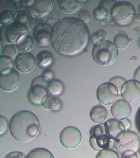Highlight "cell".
Wrapping results in <instances>:
<instances>
[{
    "label": "cell",
    "instance_id": "cell-1",
    "mask_svg": "<svg viewBox=\"0 0 140 158\" xmlns=\"http://www.w3.org/2000/svg\"><path fill=\"white\" fill-rule=\"evenodd\" d=\"M53 28L51 44L63 56H78L87 48L89 40L88 29L79 18L66 17L61 19Z\"/></svg>",
    "mask_w": 140,
    "mask_h": 158
},
{
    "label": "cell",
    "instance_id": "cell-2",
    "mask_svg": "<svg viewBox=\"0 0 140 158\" xmlns=\"http://www.w3.org/2000/svg\"><path fill=\"white\" fill-rule=\"evenodd\" d=\"M121 121L110 119L93 126L90 131L89 143L96 151L114 150L126 132Z\"/></svg>",
    "mask_w": 140,
    "mask_h": 158
},
{
    "label": "cell",
    "instance_id": "cell-3",
    "mask_svg": "<svg viewBox=\"0 0 140 158\" xmlns=\"http://www.w3.org/2000/svg\"><path fill=\"white\" fill-rule=\"evenodd\" d=\"M12 136L19 141L30 142L38 136L40 122L37 116L29 110H20L15 113L9 122Z\"/></svg>",
    "mask_w": 140,
    "mask_h": 158
},
{
    "label": "cell",
    "instance_id": "cell-4",
    "mask_svg": "<svg viewBox=\"0 0 140 158\" xmlns=\"http://www.w3.org/2000/svg\"><path fill=\"white\" fill-rule=\"evenodd\" d=\"M119 52L114 43L105 40L95 44L92 50V56L97 64L111 66L114 64L118 58Z\"/></svg>",
    "mask_w": 140,
    "mask_h": 158
},
{
    "label": "cell",
    "instance_id": "cell-5",
    "mask_svg": "<svg viewBox=\"0 0 140 158\" xmlns=\"http://www.w3.org/2000/svg\"><path fill=\"white\" fill-rule=\"evenodd\" d=\"M136 16L134 6L127 2H118L112 12V18L116 24L120 27L130 25Z\"/></svg>",
    "mask_w": 140,
    "mask_h": 158
},
{
    "label": "cell",
    "instance_id": "cell-6",
    "mask_svg": "<svg viewBox=\"0 0 140 158\" xmlns=\"http://www.w3.org/2000/svg\"><path fill=\"white\" fill-rule=\"evenodd\" d=\"M97 97L101 104L113 105L119 97V89L111 82L103 83L97 89Z\"/></svg>",
    "mask_w": 140,
    "mask_h": 158
},
{
    "label": "cell",
    "instance_id": "cell-7",
    "mask_svg": "<svg viewBox=\"0 0 140 158\" xmlns=\"http://www.w3.org/2000/svg\"><path fill=\"white\" fill-rule=\"evenodd\" d=\"M54 28L49 23H41L36 25L33 30V38L39 46L45 47L52 44Z\"/></svg>",
    "mask_w": 140,
    "mask_h": 158
},
{
    "label": "cell",
    "instance_id": "cell-8",
    "mask_svg": "<svg viewBox=\"0 0 140 158\" xmlns=\"http://www.w3.org/2000/svg\"><path fill=\"white\" fill-rule=\"evenodd\" d=\"M53 0H26L25 1L28 12L36 18L47 15L52 10Z\"/></svg>",
    "mask_w": 140,
    "mask_h": 158
},
{
    "label": "cell",
    "instance_id": "cell-9",
    "mask_svg": "<svg viewBox=\"0 0 140 158\" xmlns=\"http://www.w3.org/2000/svg\"><path fill=\"white\" fill-rule=\"evenodd\" d=\"M20 83V76L12 68H6L0 72V88L5 91H12L18 88Z\"/></svg>",
    "mask_w": 140,
    "mask_h": 158
},
{
    "label": "cell",
    "instance_id": "cell-10",
    "mask_svg": "<svg viewBox=\"0 0 140 158\" xmlns=\"http://www.w3.org/2000/svg\"><path fill=\"white\" fill-rule=\"evenodd\" d=\"M82 140L80 131L73 126H68L61 131L60 141L64 147L69 149L79 146Z\"/></svg>",
    "mask_w": 140,
    "mask_h": 158
},
{
    "label": "cell",
    "instance_id": "cell-11",
    "mask_svg": "<svg viewBox=\"0 0 140 158\" xmlns=\"http://www.w3.org/2000/svg\"><path fill=\"white\" fill-rule=\"evenodd\" d=\"M121 94L129 104H136L140 101V82L134 79L126 81L121 88Z\"/></svg>",
    "mask_w": 140,
    "mask_h": 158
},
{
    "label": "cell",
    "instance_id": "cell-12",
    "mask_svg": "<svg viewBox=\"0 0 140 158\" xmlns=\"http://www.w3.org/2000/svg\"><path fill=\"white\" fill-rule=\"evenodd\" d=\"M18 14L16 2L14 0H1L0 2V23L1 25L13 23Z\"/></svg>",
    "mask_w": 140,
    "mask_h": 158
},
{
    "label": "cell",
    "instance_id": "cell-13",
    "mask_svg": "<svg viewBox=\"0 0 140 158\" xmlns=\"http://www.w3.org/2000/svg\"><path fill=\"white\" fill-rule=\"evenodd\" d=\"M116 149L121 154L126 151L137 152L140 149V138L133 132L126 131Z\"/></svg>",
    "mask_w": 140,
    "mask_h": 158
},
{
    "label": "cell",
    "instance_id": "cell-14",
    "mask_svg": "<svg viewBox=\"0 0 140 158\" xmlns=\"http://www.w3.org/2000/svg\"><path fill=\"white\" fill-rule=\"evenodd\" d=\"M50 81V79L43 75L37 76L33 79L29 91L34 95L40 98H43L49 94L48 87Z\"/></svg>",
    "mask_w": 140,
    "mask_h": 158
},
{
    "label": "cell",
    "instance_id": "cell-15",
    "mask_svg": "<svg viewBox=\"0 0 140 158\" xmlns=\"http://www.w3.org/2000/svg\"><path fill=\"white\" fill-rule=\"evenodd\" d=\"M15 64L19 72L28 73L34 69L36 61L34 56L31 53H21L15 57Z\"/></svg>",
    "mask_w": 140,
    "mask_h": 158
},
{
    "label": "cell",
    "instance_id": "cell-16",
    "mask_svg": "<svg viewBox=\"0 0 140 158\" xmlns=\"http://www.w3.org/2000/svg\"><path fill=\"white\" fill-rule=\"evenodd\" d=\"M19 37V30L14 22L9 25H1L0 27L1 43L10 44L17 41Z\"/></svg>",
    "mask_w": 140,
    "mask_h": 158
},
{
    "label": "cell",
    "instance_id": "cell-17",
    "mask_svg": "<svg viewBox=\"0 0 140 158\" xmlns=\"http://www.w3.org/2000/svg\"><path fill=\"white\" fill-rule=\"evenodd\" d=\"M132 108L129 102L124 100H118L113 105L111 113L116 120L123 121L130 116Z\"/></svg>",
    "mask_w": 140,
    "mask_h": 158
},
{
    "label": "cell",
    "instance_id": "cell-18",
    "mask_svg": "<svg viewBox=\"0 0 140 158\" xmlns=\"http://www.w3.org/2000/svg\"><path fill=\"white\" fill-rule=\"evenodd\" d=\"M14 24L16 25L21 32H26L33 28L35 21L32 15L24 10H19L14 21Z\"/></svg>",
    "mask_w": 140,
    "mask_h": 158
},
{
    "label": "cell",
    "instance_id": "cell-19",
    "mask_svg": "<svg viewBox=\"0 0 140 158\" xmlns=\"http://www.w3.org/2000/svg\"><path fill=\"white\" fill-rule=\"evenodd\" d=\"M58 5L60 10L67 14H73L79 11L85 1L77 0H58Z\"/></svg>",
    "mask_w": 140,
    "mask_h": 158
},
{
    "label": "cell",
    "instance_id": "cell-20",
    "mask_svg": "<svg viewBox=\"0 0 140 158\" xmlns=\"http://www.w3.org/2000/svg\"><path fill=\"white\" fill-rule=\"evenodd\" d=\"M18 49L22 53H30L34 46V40L33 37L28 34L20 35L16 41Z\"/></svg>",
    "mask_w": 140,
    "mask_h": 158
},
{
    "label": "cell",
    "instance_id": "cell-21",
    "mask_svg": "<svg viewBox=\"0 0 140 158\" xmlns=\"http://www.w3.org/2000/svg\"><path fill=\"white\" fill-rule=\"evenodd\" d=\"M42 106L47 110L58 112L63 108V102L58 98L48 94L42 99Z\"/></svg>",
    "mask_w": 140,
    "mask_h": 158
},
{
    "label": "cell",
    "instance_id": "cell-22",
    "mask_svg": "<svg viewBox=\"0 0 140 158\" xmlns=\"http://www.w3.org/2000/svg\"><path fill=\"white\" fill-rule=\"evenodd\" d=\"M107 116V110L102 106H95L90 110L91 120L97 124L105 122Z\"/></svg>",
    "mask_w": 140,
    "mask_h": 158
},
{
    "label": "cell",
    "instance_id": "cell-23",
    "mask_svg": "<svg viewBox=\"0 0 140 158\" xmlns=\"http://www.w3.org/2000/svg\"><path fill=\"white\" fill-rule=\"evenodd\" d=\"M54 59L51 52L43 50L38 53L37 56V62L38 66L41 68H48L52 65Z\"/></svg>",
    "mask_w": 140,
    "mask_h": 158
},
{
    "label": "cell",
    "instance_id": "cell-24",
    "mask_svg": "<svg viewBox=\"0 0 140 158\" xmlns=\"http://www.w3.org/2000/svg\"><path fill=\"white\" fill-rule=\"evenodd\" d=\"M117 1H101L98 6L100 12L102 13L104 16L106 18L112 17V12Z\"/></svg>",
    "mask_w": 140,
    "mask_h": 158
},
{
    "label": "cell",
    "instance_id": "cell-25",
    "mask_svg": "<svg viewBox=\"0 0 140 158\" xmlns=\"http://www.w3.org/2000/svg\"><path fill=\"white\" fill-rule=\"evenodd\" d=\"M64 91V84L58 79H53L50 82L48 87L49 94L55 97H58Z\"/></svg>",
    "mask_w": 140,
    "mask_h": 158
},
{
    "label": "cell",
    "instance_id": "cell-26",
    "mask_svg": "<svg viewBox=\"0 0 140 158\" xmlns=\"http://www.w3.org/2000/svg\"><path fill=\"white\" fill-rule=\"evenodd\" d=\"M0 56L7 60H12L16 56V48L14 44L3 45L1 43V51H0Z\"/></svg>",
    "mask_w": 140,
    "mask_h": 158
},
{
    "label": "cell",
    "instance_id": "cell-27",
    "mask_svg": "<svg viewBox=\"0 0 140 158\" xmlns=\"http://www.w3.org/2000/svg\"><path fill=\"white\" fill-rule=\"evenodd\" d=\"M26 158H54V156L48 149L36 148L31 151Z\"/></svg>",
    "mask_w": 140,
    "mask_h": 158
},
{
    "label": "cell",
    "instance_id": "cell-28",
    "mask_svg": "<svg viewBox=\"0 0 140 158\" xmlns=\"http://www.w3.org/2000/svg\"><path fill=\"white\" fill-rule=\"evenodd\" d=\"M129 38L127 34L119 33L114 38V43L118 49L123 50L126 48L129 44Z\"/></svg>",
    "mask_w": 140,
    "mask_h": 158
},
{
    "label": "cell",
    "instance_id": "cell-29",
    "mask_svg": "<svg viewBox=\"0 0 140 158\" xmlns=\"http://www.w3.org/2000/svg\"><path fill=\"white\" fill-rule=\"evenodd\" d=\"M96 158H120L118 154L114 150H104L98 153Z\"/></svg>",
    "mask_w": 140,
    "mask_h": 158
},
{
    "label": "cell",
    "instance_id": "cell-30",
    "mask_svg": "<svg viewBox=\"0 0 140 158\" xmlns=\"http://www.w3.org/2000/svg\"><path fill=\"white\" fill-rule=\"evenodd\" d=\"M106 37H107L106 31L103 29H100L97 30L96 32L93 35L92 41L93 43H95V44H96L97 43L105 41Z\"/></svg>",
    "mask_w": 140,
    "mask_h": 158
},
{
    "label": "cell",
    "instance_id": "cell-31",
    "mask_svg": "<svg viewBox=\"0 0 140 158\" xmlns=\"http://www.w3.org/2000/svg\"><path fill=\"white\" fill-rule=\"evenodd\" d=\"M9 129V123L3 116H0V136H3Z\"/></svg>",
    "mask_w": 140,
    "mask_h": 158
},
{
    "label": "cell",
    "instance_id": "cell-32",
    "mask_svg": "<svg viewBox=\"0 0 140 158\" xmlns=\"http://www.w3.org/2000/svg\"><path fill=\"white\" fill-rule=\"evenodd\" d=\"M91 18V15L88 10H82L79 13V19L84 23L88 22Z\"/></svg>",
    "mask_w": 140,
    "mask_h": 158
},
{
    "label": "cell",
    "instance_id": "cell-33",
    "mask_svg": "<svg viewBox=\"0 0 140 158\" xmlns=\"http://www.w3.org/2000/svg\"><path fill=\"white\" fill-rule=\"evenodd\" d=\"M28 98L30 102L31 103L35 105V106H40L42 105V99L43 98H39L34 94L32 93H31L30 91L28 92Z\"/></svg>",
    "mask_w": 140,
    "mask_h": 158
},
{
    "label": "cell",
    "instance_id": "cell-34",
    "mask_svg": "<svg viewBox=\"0 0 140 158\" xmlns=\"http://www.w3.org/2000/svg\"><path fill=\"white\" fill-rule=\"evenodd\" d=\"M121 158H138V156L133 151H126L121 154Z\"/></svg>",
    "mask_w": 140,
    "mask_h": 158
},
{
    "label": "cell",
    "instance_id": "cell-35",
    "mask_svg": "<svg viewBox=\"0 0 140 158\" xmlns=\"http://www.w3.org/2000/svg\"><path fill=\"white\" fill-rule=\"evenodd\" d=\"M27 157L23 152H12L8 154L5 158H26Z\"/></svg>",
    "mask_w": 140,
    "mask_h": 158
},
{
    "label": "cell",
    "instance_id": "cell-36",
    "mask_svg": "<svg viewBox=\"0 0 140 158\" xmlns=\"http://www.w3.org/2000/svg\"><path fill=\"white\" fill-rule=\"evenodd\" d=\"M93 15H94L95 18L98 21H103L105 18L102 14V13L100 12L99 9H98V7L96 8L94 12H93Z\"/></svg>",
    "mask_w": 140,
    "mask_h": 158
},
{
    "label": "cell",
    "instance_id": "cell-37",
    "mask_svg": "<svg viewBox=\"0 0 140 158\" xmlns=\"http://www.w3.org/2000/svg\"><path fill=\"white\" fill-rule=\"evenodd\" d=\"M43 75L44 77H46L47 78L50 79V81H51V79L54 77V73H53V72H52V71H51V70H46V71H45V72H44Z\"/></svg>",
    "mask_w": 140,
    "mask_h": 158
},
{
    "label": "cell",
    "instance_id": "cell-38",
    "mask_svg": "<svg viewBox=\"0 0 140 158\" xmlns=\"http://www.w3.org/2000/svg\"><path fill=\"white\" fill-rule=\"evenodd\" d=\"M136 126L138 131L140 132V108L138 110V113L136 114Z\"/></svg>",
    "mask_w": 140,
    "mask_h": 158
},
{
    "label": "cell",
    "instance_id": "cell-39",
    "mask_svg": "<svg viewBox=\"0 0 140 158\" xmlns=\"http://www.w3.org/2000/svg\"><path fill=\"white\" fill-rule=\"evenodd\" d=\"M121 122L123 123L124 127H125V129H126V131H127V130H128V129H129L130 128V127H131V123H130V122L128 119L124 120L121 121Z\"/></svg>",
    "mask_w": 140,
    "mask_h": 158
},
{
    "label": "cell",
    "instance_id": "cell-40",
    "mask_svg": "<svg viewBox=\"0 0 140 158\" xmlns=\"http://www.w3.org/2000/svg\"><path fill=\"white\" fill-rule=\"evenodd\" d=\"M134 79L140 82V67L137 69L134 75Z\"/></svg>",
    "mask_w": 140,
    "mask_h": 158
},
{
    "label": "cell",
    "instance_id": "cell-41",
    "mask_svg": "<svg viewBox=\"0 0 140 158\" xmlns=\"http://www.w3.org/2000/svg\"><path fill=\"white\" fill-rule=\"evenodd\" d=\"M136 19L137 21H140V14H139L138 15H137L136 16Z\"/></svg>",
    "mask_w": 140,
    "mask_h": 158
},
{
    "label": "cell",
    "instance_id": "cell-42",
    "mask_svg": "<svg viewBox=\"0 0 140 158\" xmlns=\"http://www.w3.org/2000/svg\"><path fill=\"white\" fill-rule=\"evenodd\" d=\"M138 45L140 47V38L139 39V40H138Z\"/></svg>",
    "mask_w": 140,
    "mask_h": 158
},
{
    "label": "cell",
    "instance_id": "cell-43",
    "mask_svg": "<svg viewBox=\"0 0 140 158\" xmlns=\"http://www.w3.org/2000/svg\"><path fill=\"white\" fill-rule=\"evenodd\" d=\"M139 12H140V5H139Z\"/></svg>",
    "mask_w": 140,
    "mask_h": 158
},
{
    "label": "cell",
    "instance_id": "cell-44",
    "mask_svg": "<svg viewBox=\"0 0 140 158\" xmlns=\"http://www.w3.org/2000/svg\"><path fill=\"white\" fill-rule=\"evenodd\" d=\"M139 154H140V149H139Z\"/></svg>",
    "mask_w": 140,
    "mask_h": 158
}]
</instances>
